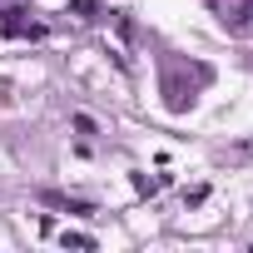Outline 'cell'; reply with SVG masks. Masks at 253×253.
<instances>
[{"label":"cell","mask_w":253,"mask_h":253,"mask_svg":"<svg viewBox=\"0 0 253 253\" xmlns=\"http://www.w3.org/2000/svg\"><path fill=\"white\" fill-rule=\"evenodd\" d=\"M75 15L80 20H94V0H75Z\"/></svg>","instance_id":"cell-3"},{"label":"cell","mask_w":253,"mask_h":253,"mask_svg":"<svg viewBox=\"0 0 253 253\" xmlns=\"http://www.w3.org/2000/svg\"><path fill=\"white\" fill-rule=\"evenodd\" d=\"M65 248H94V238H84V233H65Z\"/></svg>","instance_id":"cell-2"},{"label":"cell","mask_w":253,"mask_h":253,"mask_svg":"<svg viewBox=\"0 0 253 253\" xmlns=\"http://www.w3.org/2000/svg\"><path fill=\"white\" fill-rule=\"evenodd\" d=\"M194 84H209V70H204V65H199V70H194ZM164 94H169V99H164V104H169V109H174V114H179V109H189V104H194V89H184V84H179V75H174V65H164Z\"/></svg>","instance_id":"cell-1"}]
</instances>
